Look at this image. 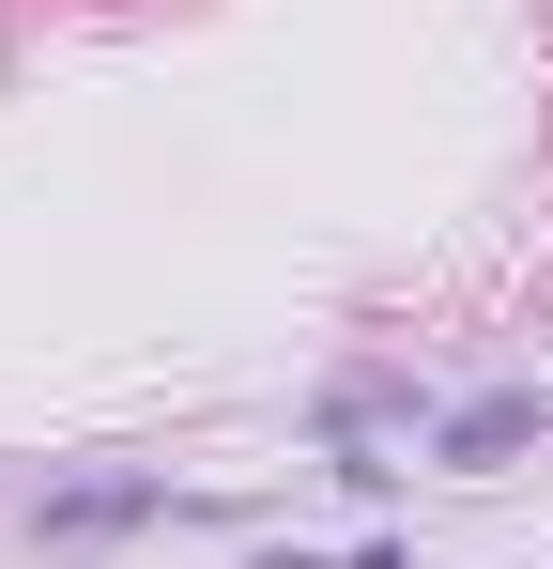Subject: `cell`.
I'll use <instances>...</instances> for the list:
<instances>
[{
    "label": "cell",
    "instance_id": "1",
    "mask_svg": "<svg viewBox=\"0 0 553 569\" xmlns=\"http://www.w3.org/2000/svg\"><path fill=\"white\" fill-rule=\"evenodd\" d=\"M154 523H200V492H170V462H108V477H47L31 492L47 555H108V539H154Z\"/></svg>",
    "mask_w": 553,
    "mask_h": 569
},
{
    "label": "cell",
    "instance_id": "2",
    "mask_svg": "<svg viewBox=\"0 0 553 569\" xmlns=\"http://www.w3.org/2000/svg\"><path fill=\"white\" fill-rule=\"evenodd\" d=\"M523 447H553V385H461L415 431V462H446V477H507Z\"/></svg>",
    "mask_w": 553,
    "mask_h": 569
},
{
    "label": "cell",
    "instance_id": "3",
    "mask_svg": "<svg viewBox=\"0 0 553 569\" xmlns=\"http://www.w3.org/2000/svg\"><path fill=\"white\" fill-rule=\"evenodd\" d=\"M323 477L354 508H400V431H323Z\"/></svg>",
    "mask_w": 553,
    "mask_h": 569
},
{
    "label": "cell",
    "instance_id": "4",
    "mask_svg": "<svg viewBox=\"0 0 553 569\" xmlns=\"http://www.w3.org/2000/svg\"><path fill=\"white\" fill-rule=\"evenodd\" d=\"M339 569H415V539H400V523H384V508H369L354 539H339Z\"/></svg>",
    "mask_w": 553,
    "mask_h": 569
},
{
    "label": "cell",
    "instance_id": "5",
    "mask_svg": "<svg viewBox=\"0 0 553 569\" xmlns=\"http://www.w3.org/2000/svg\"><path fill=\"white\" fill-rule=\"evenodd\" d=\"M247 569H339V555H308V539H247Z\"/></svg>",
    "mask_w": 553,
    "mask_h": 569
}]
</instances>
